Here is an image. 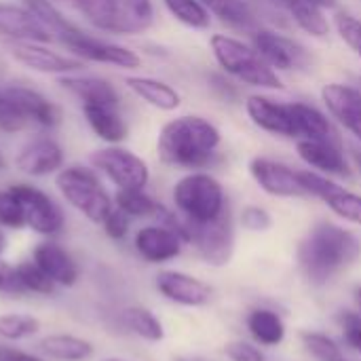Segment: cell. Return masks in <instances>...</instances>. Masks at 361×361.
Masks as SVG:
<instances>
[{
    "instance_id": "cell-1",
    "label": "cell",
    "mask_w": 361,
    "mask_h": 361,
    "mask_svg": "<svg viewBox=\"0 0 361 361\" xmlns=\"http://www.w3.org/2000/svg\"><path fill=\"white\" fill-rule=\"evenodd\" d=\"M220 148L222 131L201 114H182L167 121L157 137L161 163L186 171H205L218 165L222 159Z\"/></svg>"
},
{
    "instance_id": "cell-2",
    "label": "cell",
    "mask_w": 361,
    "mask_h": 361,
    "mask_svg": "<svg viewBox=\"0 0 361 361\" xmlns=\"http://www.w3.org/2000/svg\"><path fill=\"white\" fill-rule=\"evenodd\" d=\"M361 256V241L355 233L334 222H317L300 241L296 258L305 277L315 283H328L338 271Z\"/></svg>"
},
{
    "instance_id": "cell-3",
    "label": "cell",
    "mask_w": 361,
    "mask_h": 361,
    "mask_svg": "<svg viewBox=\"0 0 361 361\" xmlns=\"http://www.w3.org/2000/svg\"><path fill=\"white\" fill-rule=\"evenodd\" d=\"M209 51L220 72L231 76L241 87L267 93L283 89L281 74L264 61V57L250 40L239 38L235 34L218 32L209 36Z\"/></svg>"
},
{
    "instance_id": "cell-4",
    "label": "cell",
    "mask_w": 361,
    "mask_h": 361,
    "mask_svg": "<svg viewBox=\"0 0 361 361\" xmlns=\"http://www.w3.org/2000/svg\"><path fill=\"white\" fill-rule=\"evenodd\" d=\"M176 212L190 224H207L228 212V197L222 182L209 171L184 173L171 190Z\"/></svg>"
},
{
    "instance_id": "cell-5",
    "label": "cell",
    "mask_w": 361,
    "mask_h": 361,
    "mask_svg": "<svg viewBox=\"0 0 361 361\" xmlns=\"http://www.w3.org/2000/svg\"><path fill=\"white\" fill-rule=\"evenodd\" d=\"M76 11L99 32L140 36L154 23L152 0H72Z\"/></svg>"
},
{
    "instance_id": "cell-6",
    "label": "cell",
    "mask_w": 361,
    "mask_h": 361,
    "mask_svg": "<svg viewBox=\"0 0 361 361\" xmlns=\"http://www.w3.org/2000/svg\"><path fill=\"white\" fill-rule=\"evenodd\" d=\"M55 186L61 192V197L91 224H102L114 207V201L99 182L95 169L78 165L66 167L57 171Z\"/></svg>"
},
{
    "instance_id": "cell-7",
    "label": "cell",
    "mask_w": 361,
    "mask_h": 361,
    "mask_svg": "<svg viewBox=\"0 0 361 361\" xmlns=\"http://www.w3.org/2000/svg\"><path fill=\"white\" fill-rule=\"evenodd\" d=\"M250 42L279 74H305L313 70V53L309 47L273 25H260L250 34Z\"/></svg>"
},
{
    "instance_id": "cell-8",
    "label": "cell",
    "mask_w": 361,
    "mask_h": 361,
    "mask_svg": "<svg viewBox=\"0 0 361 361\" xmlns=\"http://www.w3.org/2000/svg\"><path fill=\"white\" fill-rule=\"evenodd\" d=\"M91 165L95 171L104 173L118 190H146L150 182L148 163L135 152L121 148L118 144L93 152Z\"/></svg>"
},
{
    "instance_id": "cell-9",
    "label": "cell",
    "mask_w": 361,
    "mask_h": 361,
    "mask_svg": "<svg viewBox=\"0 0 361 361\" xmlns=\"http://www.w3.org/2000/svg\"><path fill=\"white\" fill-rule=\"evenodd\" d=\"M182 222H184V243H192L207 264L214 267L228 264L235 252V224H233L231 209L222 214L218 220L207 224H190L184 218Z\"/></svg>"
},
{
    "instance_id": "cell-10",
    "label": "cell",
    "mask_w": 361,
    "mask_h": 361,
    "mask_svg": "<svg viewBox=\"0 0 361 361\" xmlns=\"http://www.w3.org/2000/svg\"><path fill=\"white\" fill-rule=\"evenodd\" d=\"M298 176L307 197L319 199L341 220L361 226V195L313 169H298Z\"/></svg>"
},
{
    "instance_id": "cell-11",
    "label": "cell",
    "mask_w": 361,
    "mask_h": 361,
    "mask_svg": "<svg viewBox=\"0 0 361 361\" xmlns=\"http://www.w3.org/2000/svg\"><path fill=\"white\" fill-rule=\"evenodd\" d=\"M243 110L250 123L262 133H269L279 140L296 142L298 135H296L294 112H292L290 102L277 99L269 95L267 91H256L243 99Z\"/></svg>"
},
{
    "instance_id": "cell-12",
    "label": "cell",
    "mask_w": 361,
    "mask_h": 361,
    "mask_svg": "<svg viewBox=\"0 0 361 361\" xmlns=\"http://www.w3.org/2000/svg\"><path fill=\"white\" fill-rule=\"evenodd\" d=\"M298 159L313 171L324 173L328 178H345L353 176V163L349 157V148L345 146L343 137L330 140H298L296 142Z\"/></svg>"
},
{
    "instance_id": "cell-13",
    "label": "cell",
    "mask_w": 361,
    "mask_h": 361,
    "mask_svg": "<svg viewBox=\"0 0 361 361\" xmlns=\"http://www.w3.org/2000/svg\"><path fill=\"white\" fill-rule=\"evenodd\" d=\"M61 44H66L78 59L82 61H93V63H106V66H116L121 70H137L142 66V57L123 44H114L95 36L85 34L80 27L61 36Z\"/></svg>"
},
{
    "instance_id": "cell-14",
    "label": "cell",
    "mask_w": 361,
    "mask_h": 361,
    "mask_svg": "<svg viewBox=\"0 0 361 361\" xmlns=\"http://www.w3.org/2000/svg\"><path fill=\"white\" fill-rule=\"evenodd\" d=\"M11 190L17 195V199L21 201L25 209V224L30 231L47 239H53L63 231L66 216L53 197H49L40 188L30 186V184H15L11 186Z\"/></svg>"
},
{
    "instance_id": "cell-15",
    "label": "cell",
    "mask_w": 361,
    "mask_h": 361,
    "mask_svg": "<svg viewBox=\"0 0 361 361\" xmlns=\"http://www.w3.org/2000/svg\"><path fill=\"white\" fill-rule=\"evenodd\" d=\"M322 106L330 114V118L353 137V144L361 146V93L343 80L326 82L319 91Z\"/></svg>"
},
{
    "instance_id": "cell-16",
    "label": "cell",
    "mask_w": 361,
    "mask_h": 361,
    "mask_svg": "<svg viewBox=\"0 0 361 361\" xmlns=\"http://www.w3.org/2000/svg\"><path fill=\"white\" fill-rule=\"evenodd\" d=\"M247 169H250L254 184L269 197H275V199L307 197V192L300 184L298 169L290 167L283 161H277L271 157H254L250 161Z\"/></svg>"
},
{
    "instance_id": "cell-17",
    "label": "cell",
    "mask_w": 361,
    "mask_h": 361,
    "mask_svg": "<svg viewBox=\"0 0 361 361\" xmlns=\"http://www.w3.org/2000/svg\"><path fill=\"white\" fill-rule=\"evenodd\" d=\"M8 53L17 63L40 74L66 76L78 74L82 70V59L66 57L57 51H51L49 47H44V42H11Z\"/></svg>"
},
{
    "instance_id": "cell-18",
    "label": "cell",
    "mask_w": 361,
    "mask_h": 361,
    "mask_svg": "<svg viewBox=\"0 0 361 361\" xmlns=\"http://www.w3.org/2000/svg\"><path fill=\"white\" fill-rule=\"evenodd\" d=\"M133 247L142 260L148 264H165L176 260L182 254L184 239L167 224H148L142 226L133 237Z\"/></svg>"
},
{
    "instance_id": "cell-19",
    "label": "cell",
    "mask_w": 361,
    "mask_h": 361,
    "mask_svg": "<svg viewBox=\"0 0 361 361\" xmlns=\"http://www.w3.org/2000/svg\"><path fill=\"white\" fill-rule=\"evenodd\" d=\"M0 38L11 42H51L53 32L21 4L0 2Z\"/></svg>"
},
{
    "instance_id": "cell-20",
    "label": "cell",
    "mask_w": 361,
    "mask_h": 361,
    "mask_svg": "<svg viewBox=\"0 0 361 361\" xmlns=\"http://www.w3.org/2000/svg\"><path fill=\"white\" fill-rule=\"evenodd\" d=\"M159 294L180 307H203L212 298V288L182 271H161L154 281Z\"/></svg>"
},
{
    "instance_id": "cell-21",
    "label": "cell",
    "mask_w": 361,
    "mask_h": 361,
    "mask_svg": "<svg viewBox=\"0 0 361 361\" xmlns=\"http://www.w3.org/2000/svg\"><path fill=\"white\" fill-rule=\"evenodd\" d=\"M32 260L55 281L57 288H74L80 279L78 262L63 245L53 239L40 241L32 252Z\"/></svg>"
},
{
    "instance_id": "cell-22",
    "label": "cell",
    "mask_w": 361,
    "mask_h": 361,
    "mask_svg": "<svg viewBox=\"0 0 361 361\" xmlns=\"http://www.w3.org/2000/svg\"><path fill=\"white\" fill-rule=\"evenodd\" d=\"M15 165L25 176L44 178V176H51V173H57L63 169V150L55 140L38 137L19 150Z\"/></svg>"
},
{
    "instance_id": "cell-23",
    "label": "cell",
    "mask_w": 361,
    "mask_h": 361,
    "mask_svg": "<svg viewBox=\"0 0 361 361\" xmlns=\"http://www.w3.org/2000/svg\"><path fill=\"white\" fill-rule=\"evenodd\" d=\"M214 19L235 34H252L264 25L260 11L252 0H201Z\"/></svg>"
},
{
    "instance_id": "cell-24",
    "label": "cell",
    "mask_w": 361,
    "mask_h": 361,
    "mask_svg": "<svg viewBox=\"0 0 361 361\" xmlns=\"http://www.w3.org/2000/svg\"><path fill=\"white\" fill-rule=\"evenodd\" d=\"M57 85H61L66 91L76 95L82 106H121L118 91L108 82L106 78L99 76H89V74H66L57 78Z\"/></svg>"
},
{
    "instance_id": "cell-25",
    "label": "cell",
    "mask_w": 361,
    "mask_h": 361,
    "mask_svg": "<svg viewBox=\"0 0 361 361\" xmlns=\"http://www.w3.org/2000/svg\"><path fill=\"white\" fill-rule=\"evenodd\" d=\"M292 112H294V125H296V142L298 140H330L341 137L336 123L330 118L326 108L305 102V99H292Z\"/></svg>"
},
{
    "instance_id": "cell-26",
    "label": "cell",
    "mask_w": 361,
    "mask_h": 361,
    "mask_svg": "<svg viewBox=\"0 0 361 361\" xmlns=\"http://www.w3.org/2000/svg\"><path fill=\"white\" fill-rule=\"evenodd\" d=\"M125 85L148 106L161 110V112H173L182 106V95L180 91L161 80V78H152V76H127Z\"/></svg>"
},
{
    "instance_id": "cell-27",
    "label": "cell",
    "mask_w": 361,
    "mask_h": 361,
    "mask_svg": "<svg viewBox=\"0 0 361 361\" xmlns=\"http://www.w3.org/2000/svg\"><path fill=\"white\" fill-rule=\"evenodd\" d=\"M38 351L51 361H87L93 357L95 347L91 341L74 334H49L40 338Z\"/></svg>"
},
{
    "instance_id": "cell-28",
    "label": "cell",
    "mask_w": 361,
    "mask_h": 361,
    "mask_svg": "<svg viewBox=\"0 0 361 361\" xmlns=\"http://www.w3.org/2000/svg\"><path fill=\"white\" fill-rule=\"evenodd\" d=\"M85 118L89 123V127L93 129V133L104 140L106 144L114 146L127 140L129 135V125L123 118L118 108L112 106H82Z\"/></svg>"
},
{
    "instance_id": "cell-29",
    "label": "cell",
    "mask_w": 361,
    "mask_h": 361,
    "mask_svg": "<svg viewBox=\"0 0 361 361\" xmlns=\"http://www.w3.org/2000/svg\"><path fill=\"white\" fill-rule=\"evenodd\" d=\"M286 15L292 25H296L302 34L315 40H326L332 32V21L328 19V11L307 2V0H292L286 6Z\"/></svg>"
},
{
    "instance_id": "cell-30",
    "label": "cell",
    "mask_w": 361,
    "mask_h": 361,
    "mask_svg": "<svg viewBox=\"0 0 361 361\" xmlns=\"http://www.w3.org/2000/svg\"><path fill=\"white\" fill-rule=\"evenodd\" d=\"M4 91L15 99V104L23 110V114L36 125L51 129L59 123V108L47 97H42L38 91L25 89V87H6Z\"/></svg>"
},
{
    "instance_id": "cell-31",
    "label": "cell",
    "mask_w": 361,
    "mask_h": 361,
    "mask_svg": "<svg viewBox=\"0 0 361 361\" xmlns=\"http://www.w3.org/2000/svg\"><path fill=\"white\" fill-rule=\"evenodd\" d=\"M247 330L262 347H277L286 338V324L271 309H254L247 315Z\"/></svg>"
},
{
    "instance_id": "cell-32",
    "label": "cell",
    "mask_w": 361,
    "mask_h": 361,
    "mask_svg": "<svg viewBox=\"0 0 361 361\" xmlns=\"http://www.w3.org/2000/svg\"><path fill=\"white\" fill-rule=\"evenodd\" d=\"M121 319H123V326L131 334L140 336L146 343H161L165 338V330H163L161 319L146 307H140V305L127 307L121 313Z\"/></svg>"
},
{
    "instance_id": "cell-33",
    "label": "cell",
    "mask_w": 361,
    "mask_h": 361,
    "mask_svg": "<svg viewBox=\"0 0 361 361\" xmlns=\"http://www.w3.org/2000/svg\"><path fill=\"white\" fill-rule=\"evenodd\" d=\"M167 13L188 30L205 32L212 27L214 17L201 0H163Z\"/></svg>"
},
{
    "instance_id": "cell-34",
    "label": "cell",
    "mask_w": 361,
    "mask_h": 361,
    "mask_svg": "<svg viewBox=\"0 0 361 361\" xmlns=\"http://www.w3.org/2000/svg\"><path fill=\"white\" fill-rule=\"evenodd\" d=\"M114 207L125 212L131 220L133 218H159L161 205L157 199H152L146 190H118L114 197Z\"/></svg>"
},
{
    "instance_id": "cell-35",
    "label": "cell",
    "mask_w": 361,
    "mask_h": 361,
    "mask_svg": "<svg viewBox=\"0 0 361 361\" xmlns=\"http://www.w3.org/2000/svg\"><path fill=\"white\" fill-rule=\"evenodd\" d=\"M42 324L30 313H4L0 315V341L19 343L34 338L40 332Z\"/></svg>"
},
{
    "instance_id": "cell-36",
    "label": "cell",
    "mask_w": 361,
    "mask_h": 361,
    "mask_svg": "<svg viewBox=\"0 0 361 361\" xmlns=\"http://www.w3.org/2000/svg\"><path fill=\"white\" fill-rule=\"evenodd\" d=\"M23 6H25L32 15H36L38 21H40L42 25H47V27L53 32V36H59V38H61V36H66V34L78 30V25H74V23L55 6L53 0H23Z\"/></svg>"
},
{
    "instance_id": "cell-37",
    "label": "cell",
    "mask_w": 361,
    "mask_h": 361,
    "mask_svg": "<svg viewBox=\"0 0 361 361\" xmlns=\"http://www.w3.org/2000/svg\"><path fill=\"white\" fill-rule=\"evenodd\" d=\"M19 283L25 294H36V296H53L57 292L55 281L34 262V260H23L15 264Z\"/></svg>"
},
{
    "instance_id": "cell-38",
    "label": "cell",
    "mask_w": 361,
    "mask_h": 361,
    "mask_svg": "<svg viewBox=\"0 0 361 361\" xmlns=\"http://www.w3.org/2000/svg\"><path fill=\"white\" fill-rule=\"evenodd\" d=\"M332 25H334L338 38L361 59V17L347 13V11H338L334 15Z\"/></svg>"
},
{
    "instance_id": "cell-39",
    "label": "cell",
    "mask_w": 361,
    "mask_h": 361,
    "mask_svg": "<svg viewBox=\"0 0 361 361\" xmlns=\"http://www.w3.org/2000/svg\"><path fill=\"white\" fill-rule=\"evenodd\" d=\"M0 226L11 228V231H21L27 226L25 224V209L11 188L0 190Z\"/></svg>"
},
{
    "instance_id": "cell-40",
    "label": "cell",
    "mask_w": 361,
    "mask_h": 361,
    "mask_svg": "<svg viewBox=\"0 0 361 361\" xmlns=\"http://www.w3.org/2000/svg\"><path fill=\"white\" fill-rule=\"evenodd\" d=\"M302 345L317 361H345L336 341H332L330 336H326L322 332H305Z\"/></svg>"
},
{
    "instance_id": "cell-41",
    "label": "cell",
    "mask_w": 361,
    "mask_h": 361,
    "mask_svg": "<svg viewBox=\"0 0 361 361\" xmlns=\"http://www.w3.org/2000/svg\"><path fill=\"white\" fill-rule=\"evenodd\" d=\"M27 123H30V118L15 104V99L4 89H0V131L17 133V131L25 129Z\"/></svg>"
},
{
    "instance_id": "cell-42",
    "label": "cell",
    "mask_w": 361,
    "mask_h": 361,
    "mask_svg": "<svg viewBox=\"0 0 361 361\" xmlns=\"http://www.w3.org/2000/svg\"><path fill=\"white\" fill-rule=\"evenodd\" d=\"M207 82H209V89H212V93L220 99V102H224V104H235V102H239L241 99V85L239 82H235L231 76H226L224 72H214L209 78H207Z\"/></svg>"
},
{
    "instance_id": "cell-43",
    "label": "cell",
    "mask_w": 361,
    "mask_h": 361,
    "mask_svg": "<svg viewBox=\"0 0 361 361\" xmlns=\"http://www.w3.org/2000/svg\"><path fill=\"white\" fill-rule=\"evenodd\" d=\"M239 220H241V226L245 231H250V233H264V231H269L273 226L271 214L264 207H260V205H247V207H243Z\"/></svg>"
},
{
    "instance_id": "cell-44",
    "label": "cell",
    "mask_w": 361,
    "mask_h": 361,
    "mask_svg": "<svg viewBox=\"0 0 361 361\" xmlns=\"http://www.w3.org/2000/svg\"><path fill=\"white\" fill-rule=\"evenodd\" d=\"M102 228L106 233V237H110L112 241H123L129 235L131 228V218L121 212L118 207H112V212L106 216V220L102 222Z\"/></svg>"
},
{
    "instance_id": "cell-45",
    "label": "cell",
    "mask_w": 361,
    "mask_h": 361,
    "mask_svg": "<svg viewBox=\"0 0 361 361\" xmlns=\"http://www.w3.org/2000/svg\"><path fill=\"white\" fill-rule=\"evenodd\" d=\"M341 326H343L345 343L361 355V313L345 311L341 315Z\"/></svg>"
},
{
    "instance_id": "cell-46",
    "label": "cell",
    "mask_w": 361,
    "mask_h": 361,
    "mask_svg": "<svg viewBox=\"0 0 361 361\" xmlns=\"http://www.w3.org/2000/svg\"><path fill=\"white\" fill-rule=\"evenodd\" d=\"M0 294L4 296H23V288L19 283V277H17V269L6 262L2 256H0Z\"/></svg>"
},
{
    "instance_id": "cell-47",
    "label": "cell",
    "mask_w": 361,
    "mask_h": 361,
    "mask_svg": "<svg viewBox=\"0 0 361 361\" xmlns=\"http://www.w3.org/2000/svg\"><path fill=\"white\" fill-rule=\"evenodd\" d=\"M226 355L231 361H264V353L258 347H254L252 343H243V341L231 343L226 347Z\"/></svg>"
},
{
    "instance_id": "cell-48",
    "label": "cell",
    "mask_w": 361,
    "mask_h": 361,
    "mask_svg": "<svg viewBox=\"0 0 361 361\" xmlns=\"http://www.w3.org/2000/svg\"><path fill=\"white\" fill-rule=\"evenodd\" d=\"M0 361H47L38 353H30V351H21L17 347H8V345H0Z\"/></svg>"
},
{
    "instance_id": "cell-49",
    "label": "cell",
    "mask_w": 361,
    "mask_h": 361,
    "mask_svg": "<svg viewBox=\"0 0 361 361\" xmlns=\"http://www.w3.org/2000/svg\"><path fill=\"white\" fill-rule=\"evenodd\" d=\"M347 148H349V157H351L353 169L357 171V176L361 178V146H357V144H351V146H347Z\"/></svg>"
},
{
    "instance_id": "cell-50",
    "label": "cell",
    "mask_w": 361,
    "mask_h": 361,
    "mask_svg": "<svg viewBox=\"0 0 361 361\" xmlns=\"http://www.w3.org/2000/svg\"><path fill=\"white\" fill-rule=\"evenodd\" d=\"M307 2H311V4H315V6H319L324 11H334V8H338L341 0H307Z\"/></svg>"
},
{
    "instance_id": "cell-51",
    "label": "cell",
    "mask_w": 361,
    "mask_h": 361,
    "mask_svg": "<svg viewBox=\"0 0 361 361\" xmlns=\"http://www.w3.org/2000/svg\"><path fill=\"white\" fill-rule=\"evenodd\" d=\"M6 243H8V241H6V235H4V231L0 228V256H2L4 250H6Z\"/></svg>"
},
{
    "instance_id": "cell-52",
    "label": "cell",
    "mask_w": 361,
    "mask_h": 361,
    "mask_svg": "<svg viewBox=\"0 0 361 361\" xmlns=\"http://www.w3.org/2000/svg\"><path fill=\"white\" fill-rule=\"evenodd\" d=\"M349 82H351V85H353V87H355V89L361 93V74H355Z\"/></svg>"
},
{
    "instance_id": "cell-53",
    "label": "cell",
    "mask_w": 361,
    "mask_h": 361,
    "mask_svg": "<svg viewBox=\"0 0 361 361\" xmlns=\"http://www.w3.org/2000/svg\"><path fill=\"white\" fill-rule=\"evenodd\" d=\"M355 302H357V307L361 309V286L355 290Z\"/></svg>"
},
{
    "instance_id": "cell-54",
    "label": "cell",
    "mask_w": 361,
    "mask_h": 361,
    "mask_svg": "<svg viewBox=\"0 0 361 361\" xmlns=\"http://www.w3.org/2000/svg\"><path fill=\"white\" fill-rule=\"evenodd\" d=\"M4 167H6V161H4V157H2V154H0V171H2V169H4Z\"/></svg>"
},
{
    "instance_id": "cell-55",
    "label": "cell",
    "mask_w": 361,
    "mask_h": 361,
    "mask_svg": "<svg viewBox=\"0 0 361 361\" xmlns=\"http://www.w3.org/2000/svg\"><path fill=\"white\" fill-rule=\"evenodd\" d=\"M102 361H125V360H118V357H108V360H102Z\"/></svg>"
},
{
    "instance_id": "cell-56",
    "label": "cell",
    "mask_w": 361,
    "mask_h": 361,
    "mask_svg": "<svg viewBox=\"0 0 361 361\" xmlns=\"http://www.w3.org/2000/svg\"><path fill=\"white\" fill-rule=\"evenodd\" d=\"M178 361H186V360H178Z\"/></svg>"
}]
</instances>
